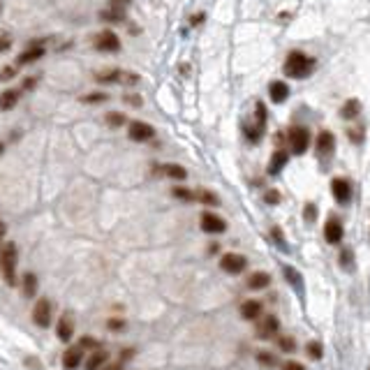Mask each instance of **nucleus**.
I'll list each match as a JSON object with an SVG mask.
<instances>
[{"label":"nucleus","mask_w":370,"mask_h":370,"mask_svg":"<svg viewBox=\"0 0 370 370\" xmlns=\"http://www.w3.org/2000/svg\"><path fill=\"white\" fill-rule=\"evenodd\" d=\"M314 69V60L301 51H291L285 60V74L291 79H303Z\"/></svg>","instance_id":"obj_1"},{"label":"nucleus","mask_w":370,"mask_h":370,"mask_svg":"<svg viewBox=\"0 0 370 370\" xmlns=\"http://www.w3.org/2000/svg\"><path fill=\"white\" fill-rule=\"evenodd\" d=\"M0 271L7 285H16V245L14 243H5L0 248Z\"/></svg>","instance_id":"obj_2"},{"label":"nucleus","mask_w":370,"mask_h":370,"mask_svg":"<svg viewBox=\"0 0 370 370\" xmlns=\"http://www.w3.org/2000/svg\"><path fill=\"white\" fill-rule=\"evenodd\" d=\"M308 146H310V132H308V127H291L289 130V148H291V153L294 155H303L305 151H308Z\"/></svg>","instance_id":"obj_3"},{"label":"nucleus","mask_w":370,"mask_h":370,"mask_svg":"<svg viewBox=\"0 0 370 370\" xmlns=\"http://www.w3.org/2000/svg\"><path fill=\"white\" fill-rule=\"evenodd\" d=\"M220 266H222V271L229 273V275H238V273L245 271L248 259H245L243 254H238V252H227V254H222Z\"/></svg>","instance_id":"obj_4"},{"label":"nucleus","mask_w":370,"mask_h":370,"mask_svg":"<svg viewBox=\"0 0 370 370\" xmlns=\"http://www.w3.org/2000/svg\"><path fill=\"white\" fill-rule=\"evenodd\" d=\"M97 81L102 83H137L139 77L134 72H123V69H106L97 74Z\"/></svg>","instance_id":"obj_5"},{"label":"nucleus","mask_w":370,"mask_h":370,"mask_svg":"<svg viewBox=\"0 0 370 370\" xmlns=\"http://www.w3.org/2000/svg\"><path fill=\"white\" fill-rule=\"evenodd\" d=\"M278 328H280V322H278V317L268 314V317H264L262 322L257 324V328H254V336H257L259 340H271V338H275Z\"/></svg>","instance_id":"obj_6"},{"label":"nucleus","mask_w":370,"mask_h":370,"mask_svg":"<svg viewBox=\"0 0 370 370\" xmlns=\"http://www.w3.org/2000/svg\"><path fill=\"white\" fill-rule=\"evenodd\" d=\"M201 229L208 231V234H222V231L227 229V222L222 220L220 215H215V213L203 211L201 213Z\"/></svg>","instance_id":"obj_7"},{"label":"nucleus","mask_w":370,"mask_h":370,"mask_svg":"<svg viewBox=\"0 0 370 370\" xmlns=\"http://www.w3.org/2000/svg\"><path fill=\"white\" fill-rule=\"evenodd\" d=\"M92 44H95L97 51H118L120 49V40L111 30H104V32H100V35H95Z\"/></svg>","instance_id":"obj_8"},{"label":"nucleus","mask_w":370,"mask_h":370,"mask_svg":"<svg viewBox=\"0 0 370 370\" xmlns=\"http://www.w3.org/2000/svg\"><path fill=\"white\" fill-rule=\"evenodd\" d=\"M331 190H333V197H336L338 203H347L351 199V183L347 178H333Z\"/></svg>","instance_id":"obj_9"},{"label":"nucleus","mask_w":370,"mask_h":370,"mask_svg":"<svg viewBox=\"0 0 370 370\" xmlns=\"http://www.w3.org/2000/svg\"><path fill=\"white\" fill-rule=\"evenodd\" d=\"M153 134H155V130L148 123H141V120L130 123V139L132 141H148V139H153Z\"/></svg>","instance_id":"obj_10"},{"label":"nucleus","mask_w":370,"mask_h":370,"mask_svg":"<svg viewBox=\"0 0 370 370\" xmlns=\"http://www.w3.org/2000/svg\"><path fill=\"white\" fill-rule=\"evenodd\" d=\"M32 319H35V324H40V326H49L51 324V303H49V299L37 301L35 308H32Z\"/></svg>","instance_id":"obj_11"},{"label":"nucleus","mask_w":370,"mask_h":370,"mask_svg":"<svg viewBox=\"0 0 370 370\" xmlns=\"http://www.w3.org/2000/svg\"><path fill=\"white\" fill-rule=\"evenodd\" d=\"M324 238H326V243H331V245L340 243V240H342V225H340V220L331 217V220L324 225Z\"/></svg>","instance_id":"obj_12"},{"label":"nucleus","mask_w":370,"mask_h":370,"mask_svg":"<svg viewBox=\"0 0 370 370\" xmlns=\"http://www.w3.org/2000/svg\"><path fill=\"white\" fill-rule=\"evenodd\" d=\"M262 314H264V305L257 299L243 301V305H240V317L243 319H262Z\"/></svg>","instance_id":"obj_13"},{"label":"nucleus","mask_w":370,"mask_h":370,"mask_svg":"<svg viewBox=\"0 0 370 370\" xmlns=\"http://www.w3.org/2000/svg\"><path fill=\"white\" fill-rule=\"evenodd\" d=\"M42 55H44V46L32 42V44L16 58V65H30V63H35V60H40Z\"/></svg>","instance_id":"obj_14"},{"label":"nucleus","mask_w":370,"mask_h":370,"mask_svg":"<svg viewBox=\"0 0 370 370\" xmlns=\"http://www.w3.org/2000/svg\"><path fill=\"white\" fill-rule=\"evenodd\" d=\"M333 148H336V137H333L328 130L319 132V137H317V153L319 155H331Z\"/></svg>","instance_id":"obj_15"},{"label":"nucleus","mask_w":370,"mask_h":370,"mask_svg":"<svg viewBox=\"0 0 370 370\" xmlns=\"http://www.w3.org/2000/svg\"><path fill=\"white\" fill-rule=\"evenodd\" d=\"M287 160H289V153L285 151H275L271 155V162H268V174L271 176H278L282 169L287 166Z\"/></svg>","instance_id":"obj_16"},{"label":"nucleus","mask_w":370,"mask_h":370,"mask_svg":"<svg viewBox=\"0 0 370 370\" xmlns=\"http://www.w3.org/2000/svg\"><path fill=\"white\" fill-rule=\"evenodd\" d=\"M268 95H271V100L275 102V104H280V102H285L287 97H289V86H287L285 81H271Z\"/></svg>","instance_id":"obj_17"},{"label":"nucleus","mask_w":370,"mask_h":370,"mask_svg":"<svg viewBox=\"0 0 370 370\" xmlns=\"http://www.w3.org/2000/svg\"><path fill=\"white\" fill-rule=\"evenodd\" d=\"M55 331H58V338L60 340H72V336H74V322L67 317V314H63V317L58 319V326H55Z\"/></svg>","instance_id":"obj_18"},{"label":"nucleus","mask_w":370,"mask_h":370,"mask_svg":"<svg viewBox=\"0 0 370 370\" xmlns=\"http://www.w3.org/2000/svg\"><path fill=\"white\" fill-rule=\"evenodd\" d=\"M79 363H81V347H74V349H67L63 356V365L67 370H74L79 368Z\"/></svg>","instance_id":"obj_19"},{"label":"nucleus","mask_w":370,"mask_h":370,"mask_svg":"<svg viewBox=\"0 0 370 370\" xmlns=\"http://www.w3.org/2000/svg\"><path fill=\"white\" fill-rule=\"evenodd\" d=\"M268 282H271V275L264 273V271H257V273H252V275L248 278L250 289H264V287H268Z\"/></svg>","instance_id":"obj_20"},{"label":"nucleus","mask_w":370,"mask_h":370,"mask_svg":"<svg viewBox=\"0 0 370 370\" xmlns=\"http://www.w3.org/2000/svg\"><path fill=\"white\" fill-rule=\"evenodd\" d=\"M18 95H21L18 90H5L3 95H0V111L14 109V106H16V102H18Z\"/></svg>","instance_id":"obj_21"},{"label":"nucleus","mask_w":370,"mask_h":370,"mask_svg":"<svg viewBox=\"0 0 370 370\" xmlns=\"http://www.w3.org/2000/svg\"><path fill=\"white\" fill-rule=\"evenodd\" d=\"M359 111H361V102L359 100H347L345 104H342V109H340V116L349 120V118H356Z\"/></svg>","instance_id":"obj_22"},{"label":"nucleus","mask_w":370,"mask_h":370,"mask_svg":"<svg viewBox=\"0 0 370 370\" xmlns=\"http://www.w3.org/2000/svg\"><path fill=\"white\" fill-rule=\"evenodd\" d=\"M102 21H111V23H120L125 18V12L120 7H109V9H102L100 12Z\"/></svg>","instance_id":"obj_23"},{"label":"nucleus","mask_w":370,"mask_h":370,"mask_svg":"<svg viewBox=\"0 0 370 370\" xmlns=\"http://www.w3.org/2000/svg\"><path fill=\"white\" fill-rule=\"evenodd\" d=\"M162 171H164L169 178H176V180L188 178V171H185V166H180V164H164Z\"/></svg>","instance_id":"obj_24"},{"label":"nucleus","mask_w":370,"mask_h":370,"mask_svg":"<svg viewBox=\"0 0 370 370\" xmlns=\"http://www.w3.org/2000/svg\"><path fill=\"white\" fill-rule=\"evenodd\" d=\"M35 291H37L35 273H26V275H23V294H26L28 299H32V296H35Z\"/></svg>","instance_id":"obj_25"},{"label":"nucleus","mask_w":370,"mask_h":370,"mask_svg":"<svg viewBox=\"0 0 370 370\" xmlns=\"http://www.w3.org/2000/svg\"><path fill=\"white\" fill-rule=\"evenodd\" d=\"M282 273H285L287 282H289L291 287H296V289H299V287H301V282H303V278H301V273H299V271H294V268H291V266H285V268H282Z\"/></svg>","instance_id":"obj_26"},{"label":"nucleus","mask_w":370,"mask_h":370,"mask_svg":"<svg viewBox=\"0 0 370 370\" xmlns=\"http://www.w3.org/2000/svg\"><path fill=\"white\" fill-rule=\"evenodd\" d=\"M106 361V354L104 351H92L90 354V359H88V363H86V370H97V368H102V363Z\"/></svg>","instance_id":"obj_27"},{"label":"nucleus","mask_w":370,"mask_h":370,"mask_svg":"<svg viewBox=\"0 0 370 370\" xmlns=\"http://www.w3.org/2000/svg\"><path fill=\"white\" fill-rule=\"evenodd\" d=\"M197 201L211 203V206H217V203H220V199H217L213 192H208V190H197Z\"/></svg>","instance_id":"obj_28"},{"label":"nucleus","mask_w":370,"mask_h":370,"mask_svg":"<svg viewBox=\"0 0 370 370\" xmlns=\"http://www.w3.org/2000/svg\"><path fill=\"white\" fill-rule=\"evenodd\" d=\"M174 197L183 199V201H197V192H192L188 188H174Z\"/></svg>","instance_id":"obj_29"},{"label":"nucleus","mask_w":370,"mask_h":370,"mask_svg":"<svg viewBox=\"0 0 370 370\" xmlns=\"http://www.w3.org/2000/svg\"><path fill=\"white\" fill-rule=\"evenodd\" d=\"M305 351H308L310 359H322V345H319V342H308Z\"/></svg>","instance_id":"obj_30"},{"label":"nucleus","mask_w":370,"mask_h":370,"mask_svg":"<svg viewBox=\"0 0 370 370\" xmlns=\"http://www.w3.org/2000/svg\"><path fill=\"white\" fill-rule=\"evenodd\" d=\"M16 77V67L14 65H5V67H0V81H9V79Z\"/></svg>","instance_id":"obj_31"},{"label":"nucleus","mask_w":370,"mask_h":370,"mask_svg":"<svg viewBox=\"0 0 370 370\" xmlns=\"http://www.w3.org/2000/svg\"><path fill=\"white\" fill-rule=\"evenodd\" d=\"M106 123H109L111 127H120V125L125 123V116L123 114H116V111H114V114H106Z\"/></svg>","instance_id":"obj_32"},{"label":"nucleus","mask_w":370,"mask_h":370,"mask_svg":"<svg viewBox=\"0 0 370 370\" xmlns=\"http://www.w3.org/2000/svg\"><path fill=\"white\" fill-rule=\"evenodd\" d=\"M278 347H280L282 351H294L296 349V345H294V340H291L289 336H282L280 340H278Z\"/></svg>","instance_id":"obj_33"},{"label":"nucleus","mask_w":370,"mask_h":370,"mask_svg":"<svg viewBox=\"0 0 370 370\" xmlns=\"http://www.w3.org/2000/svg\"><path fill=\"white\" fill-rule=\"evenodd\" d=\"M257 361H259L262 365H275V359H273L271 351H259V354H257Z\"/></svg>","instance_id":"obj_34"},{"label":"nucleus","mask_w":370,"mask_h":370,"mask_svg":"<svg viewBox=\"0 0 370 370\" xmlns=\"http://www.w3.org/2000/svg\"><path fill=\"white\" fill-rule=\"evenodd\" d=\"M264 201L266 203H278L280 201V192H278V190H266V192H264Z\"/></svg>","instance_id":"obj_35"},{"label":"nucleus","mask_w":370,"mask_h":370,"mask_svg":"<svg viewBox=\"0 0 370 370\" xmlns=\"http://www.w3.org/2000/svg\"><path fill=\"white\" fill-rule=\"evenodd\" d=\"M9 46H12V37H9V32H0V53L7 51Z\"/></svg>","instance_id":"obj_36"},{"label":"nucleus","mask_w":370,"mask_h":370,"mask_svg":"<svg viewBox=\"0 0 370 370\" xmlns=\"http://www.w3.org/2000/svg\"><path fill=\"white\" fill-rule=\"evenodd\" d=\"M106 95L104 92H92V95H86L83 97V102H104Z\"/></svg>","instance_id":"obj_37"},{"label":"nucleus","mask_w":370,"mask_h":370,"mask_svg":"<svg viewBox=\"0 0 370 370\" xmlns=\"http://www.w3.org/2000/svg\"><path fill=\"white\" fill-rule=\"evenodd\" d=\"M106 326H109L111 331H120V328L125 326V322H123V319H109V324H106Z\"/></svg>","instance_id":"obj_38"},{"label":"nucleus","mask_w":370,"mask_h":370,"mask_svg":"<svg viewBox=\"0 0 370 370\" xmlns=\"http://www.w3.org/2000/svg\"><path fill=\"white\" fill-rule=\"evenodd\" d=\"M273 238L278 240V243H280V248L282 250H287V243H285V236L280 234V229H273Z\"/></svg>","instance_id":"obj_39"},{"label":"nucleus","mask_w":370,"mask_h":370,"mask_svg":"<svg viewBox=\"0 0 370 370\" xmlns=\"http://www.w3.org/2000/svg\"><path fill=\"white\" fill-rule=\"evenodd\" d=\"M282 370H305L301 363H296V361H287L285 365H282Z\"/></svg>","instance_id":"obj_40"},{"label":"nucleus","mask_w":370,"mask_h":370,"mask_svg":"<svg viewBox=\"0 0 370 370\" xmlns=\"http://www.w3.org/2000/svg\"><path fill=\"white\" fill-rule=\"evenodd\" d=\"M305 220H310V222L314 220V206H312V203H308V206H305Z\"/></svg>","instance_id":"obj_41"},{"label":"nucleus","mask_w":370,"mask_h":370,"mask_svg":"<svg viewBox=\"0 0 370 370\" xmlns=\"http://www.w3.org/2000/svg\"><path fill=\"white\" fill-rule=\"evenodd\" d=\"M81 347H97V340H92L90 336H83V340H81Z\"/></svg>","instance_id":"obj_42"},{"label":"nucleus","mask_w":370,"mask_h":370,"mask_svg":"<svg viewBox=\"0 0 370 370\" xmlns=\"http://www.w3.org/2000/svg\"><path fill=\"white\" fill-rule=\"evenodd\" d=\"M125 102H127V104H134V106H139V104H141L139 95H125Z\"/></svg>","instance_id":"obj_43"},{"label":"nucleus","mask_w":370,"mask_h":370,"mask_svg":"<svg viewBox=\"0 0 370 370\" xmlns=\"http://www.w3.org/2000/svg\"><path fill=\"white\" fill-rule=\"evenodd\" d=\"M342 262H345V266L349 268V264H351V252H349V250H345V252H342Z\"/></svg>","instance_id":"obj_44"},{"label":"nucleus","mask_w":370,"mask_h":370,"mask_svg":"<svg viewBox=\"0 0 370 370\" xmlns=\"http://www.w3.org/2000/svg\"><path fill=\"white\" fill-rule=\"evenodd\" d=\"M35 83H37V79H35V77H30V79H26V81H23V88L28 90V88H32Z\"/></svg>","instance_id":"obj_45"},{"label":"nucleus","mask_w":370,"mask_h":370,"mask_svg":"<svg viewBox=\"0 0 370 370\" xmlns=\"http://www.w3.org/2000/svg\"><path fill=\"white\" fill-rule=\"evenodd\" d=\"M130 3H132V0H111L114 7H123V5H130Z\"/></svg>","instance_id":"obj_46"},{"label":"nucleus","mask_w":370,"mask_h":370,"mask_svg":"<svg viewBox=\"0 0 370 370\" xmlns=\"http://www.w3.org/2000/svg\"><path fill=\"white\" fill-rule=\"evenodd\" d=\"M5 236V225H3V220H0V238Z\"/></svg>","instance_id":"obj_47"},{"label":"nucleus","mask_w":370,"mask_h":370,"mask_svg":"<svg viewBox=\"0 0 370 370\" xmlns=\"http://www.w3.org/2000/svg\"><path fill=\"white\" fill-rule=\"evenodd\" d=\"M106 370H120V365H118V363H116V365H109Z\"/></svg>","instance_id":"obj_48"},{"label":"nucleus","mask_w":370,"mask_h":370,"mask_svg":"<svg viewBox=\"0 0 370 370\" xmlns=\"http://www.w3.org/2000/svg\"><path fill=\"white\" fill-rule=\"evenodd\" d=\"M0 153H3V143H0Z\"/></svg>","instance_id":"obj_49"},{"label":"nucleus","mask_w":370,"mask_h":370,"mask_svg":"<svg viewBox=\"0 0 370 370\" xmlns=\"http://www.w3.org/2000/svg\"><path fill=\"white\" fill-rule=\"evenodd\" d=\"M0 9H3V5H0Z\"/></svg>","instance_id":"obj_50"}]
</instances>
